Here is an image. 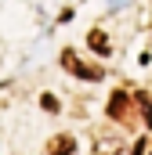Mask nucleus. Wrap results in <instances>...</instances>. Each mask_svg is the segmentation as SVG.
I'll use <instances>...</instances> for the list:
<instances>
[{
    "mask_svg": "<svg viewBox=\"0 0 152 155\" xmlns=\"http://www.w3.org/2000/svg\"><path fill=\"white\" fill-rule=\"evenodd\" d=\"M62 65H65L73 76H80V79H102V72H98V69H91V65H83L73 51H65V54H62Z\"/></svg>",
    "mask_w": 152,
    "mask_h": 155,
    "instance_id": "1",
    "label": "nucleus"
},
{
    "mask_svg": "<svg viewBox=\"0 0 152 155\" xmlns=\"http://www.w3.org/2000/svg\"><path fill=\"white\" fill-rule=\"evenodd\" d=\"M47 155H76V137L73 134H54L47 141Z\"/></svg>",
    "mask_w": 152,
    "mask_h": 155,
    "instance_id": "2",
    "label": "nucleus"
},
{
    "mask_svg": "<svg viewBox=\"0 0 152 155\" xmlns=\"http://www.w3.org/2000/svg\"><path fill=\"white\" fill-rule=\"evenodd\" d=\"M109 116H112V119H130V97H127L123 90L112 94V101H109Z\"/></svg>",
    "mask_w": 152,
    "mask_h": 155,
    "instance_id": "4",
    "label": "nucleus"
},
{
    "mask_svg": "<svg viewBox=\"0 0 152 155\" xmlns=\"http://www.w3.org/2000/svg\"><path fill=\"white\" fill-rule=\"evenodd\" d=\"M94 155H130V152H127V148H123V141H116V137H98ZM134 155H141V144L134 148Z\"/></svg>",
    "mask_w": 152,
    "mask_h": 155,
    "instance_id": "3",
    "label": "nucleus"
},
{
    "mask_svg": "<svg viewBox=\"0 0 152 155\" xmlns=\"http://www.w3.org/2000/svg\"><path fill=\"white\" fill-rule=\"evenodd\" d=\"M87 43H91V47H94L98 54H109V51H112V47H109V36H105L102 29H91V36H87Z\"/></svg>",
    "mask_w": 152,
    "mask_h": 155,
    "instance_id": "5",
    "label": "nucleus"
},
{
    "mask_svg": "<svg viewBox=\"0 0 152 155\" xmlns=\"http://www.w3.org/2000/svg\"><path fill=\"white\" fill-rule=\"evenodd\" d=\"M138 105H141V112H145V123L152 126V101H149V94H138Z\"/></svg>",
    "mask_w": 152,
    "mask_h": 155,
    "instance_id": "6",
    "label": "nucleus"
},
{
    "mask_svg": "<svg viewBox=\"0 0 152 155\" xmlns=\"http://www.w3.org/2000/svg\"><path fill=\"white\" fill-rule=\"evenodd\" d=\"M40 105H43V108H47V112H58V101H54V97H51V94H43V97H40Z\"/></svg>",
    "mask_w": 152,
    "mask_h": 155,
    "instance_id": "7",
    "label": "nucleus"
}]
</instances>
